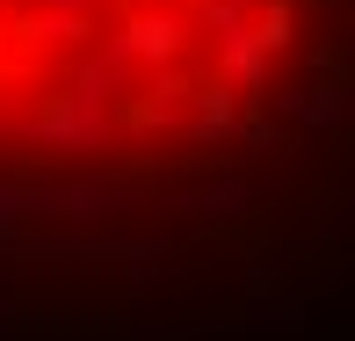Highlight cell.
<instances>
[{"label": "cell", "mask_w": 355, "mask_h": 341, "mask_svg": "<svg viewBox=\"0 0 355 341\" xmlns=\"http://www.w3.org/2000/svg\"><path fill=\"white\" fill-rule=\"evenodd\" d=\"M283 0H0L15 44V145L116 153L159 131H211L254 88V29Z\"/></svg>", "instance_id": "obj_1"}]
</instances>
